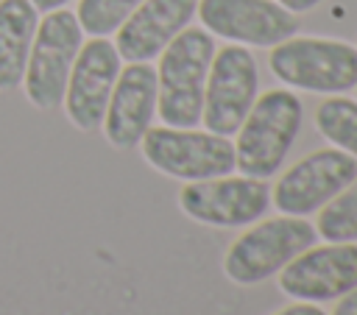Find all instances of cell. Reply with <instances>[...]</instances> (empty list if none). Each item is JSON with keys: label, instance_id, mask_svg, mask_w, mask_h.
<instances>
[{"label": "cell", "instance_id": "13", "mask_svg": "<svg viewBox=\"0 0 357 315\" xmlns=\"http://www.w3.org/2000/svg\"><path fill=\"white\" fill-rule=\"evenodd\" d=\"M156 114V70L148 61H128L120 67L114 81L106 114H103V137L117 151H131L139 145L145 131L151 128Z\"/></svg>", "mask_w": 357, "mask_h": 315}, {"label": "cell", "instance_id": "3", "mask_svg": "<svg viewBox=\"0 0 357 315\" xmlns=\"http://www.w3.org/2000/svg\"><path fill=\"white\" fill-rule=\"evenodd\" d=\"M271 72L296 89L340 95L357 86V47L326 36H290L271 47Z\"/></svg>", "mask_w": 357, "mask_h": 315}, {"label": "cell", "instance_id": "9", "mask_svg": "<svg viewBox=\"0 0 357 315\" xmlns=\"http://www.w3.org/2000/svg\"><path fill=\"white\" fill-rule=\"evenodd\" d=\"M357 178V159L340 148H318L279 176L271 203L282 215H310Z\"/></svg>", "mask_w": 357, "mask_h": 315}, {"label": "cell", "instance_id": "5", "mask_svg": "<svg viewBox=\"0 0 357 315\" xmlns=\"http://www.w3.org/2000/svg\"><path fill=\"white\" fill-rule=\"evenodd\" d=\"M318 231L310 220L296 215L268 217L243 231L223 256V273L234 284H259L279 273L293 256L310 248Z\"/></svg>", "mask_w": 357, "mask_h": 315}, {"label": "cell", "instance_id": "8", "mask_svg": "<svg viewBox=\"0 0 357 315\" xmlns=\"http://www.w3.org/2000/svg\"><path fill=\"white\" fill-rule=\"evenodd\" d=\"M257 61L248 47L226 45L212 56L206 86H204V112L201 120L206 131L231 137L243 125L248 109L257 100Z\"/></svg>", "mask_w": 357, "mask_h": 315}, {"label": "cell", "instance_id": "4", "mask_svg": "<svg viewBox=\"0 0 357 315\" xmlns=\"http://www.w3.org/2000/svg\"><path fill=\"white\" fill-rule=\"evenodd\" d=\"M81 45L84 31L73 11L56 8L39 20L22 75V89L31 106H36L39 112H53L56 106H61L67 78Z\"/></svg>", "mask_w": 357, "mask_h": 315}, {"label": "cell", "instance_id": "2", "mask_svg": "<svg viewBox=\"0 0 357 315\" xmlns=\"http://www.w3.org/2000/svg\"><path fill=\"white\" fill-rule=\"evenodd\" d=\"M301 128V100L290 89H268L254 100L234 142V167L243 176H273Z\"/></svg>", "mask_w": 357, "mask_h": 315}, {"label": "cell", "instance_id": "20", "mask_svg": "<svg viewBox=\"0 0 357 315\" xmlns=\"http://www.w3.org/2000/svg\"><path fill=\"white\" fill-rule=\"evenodd\" d=\"M332 315H357V287L340 295V301H337Z\"/></svg>", "mask_w": 357, "mask_h": 315}, {"label": "cell", "instance_id": "7", "mask_svg": "<svg viewBox=\"0 0 357 315\" xmlns=\"http://www.w3.org/2000/svg\"><path fill=\"white\" fill-rule=\"evenodd\" d=\"M187 217L215 229H234L259 220L271 206V187L254 176H215L187 181L178 192Z\"/></svg>", "mask_w": 357, "mask_h": 315}, {"label": "cell", "instance_id": "1", "mask_svg": "<svg viewBox=\"0 0 357 315\" xmlns=\"http://www.w3.org/2000/svg\"><path fill=\"white\" fill-rule=\"evenodd\" d=\"M215 56V39L206 28H184L159 53L156 114L165 125L195 128L204 112L206 72Z\"/></svg>", "mask_w": 357, "mask_h": 315}, {"label": "cell", "instance_id": "11", "mask_svg": "<svg viewBox=\"0 0 357 315\" xmlns=\"http://www.w3.org/2000/svg\"><path fill=\"white\" fill-rule=\"evenodd\" d=\"M201 25L237 45L273 47L298 31L293 11L276 0H198Z\"/></svg>", "mask_w": 357, "mask_h": 315}, {"label": "cell", "instance_id": "19", "mask_svg": "<svg viewBox=\"0 0 357 315\" xmlns=\"http://www.w3.org/2000/svg\"><path fill=\"white\" fill-rule=\"evenodd\" d=\"M273 315H326L321 307H315L312 301H298V304H293V307H284V309H279V312H273Z\"/></svg>", "mask_w": 357, "mask_h": 315}, {"label": "cell", "instance_id": "10", "mask_svg": "<svg viewBox=\"0 0 357 315\" xmlns=\"http://www.w3.org/2000/svg\"><path fill=\"white\" fill-rule=\"evenodd\" d=\"M120 61L123 59L114 42H109L106 36H92L89 42L81 45L61 100L67 120L78 131L89 134L100 128L114 81L120 75Z\"/></svg>", "mask_w": 357, "mask_h": 315}, {"label": "cell", "instance_id": "17", "mask_svg": "<svg viewBox=\"0 0 357 315\" xmlns=\"http://www.w3.org/2000/svg\"><path fill=\"white\" fill-rule=\"evenodd\" d=\"M315 231H318V237H324L329 243H354L357 240V178L321 206Z\"/></svg>", "mask_w": 357, "mask_h": 315}, {"label": "cell", "instance_id": "6", "mask_svg": "<svg viewBox=\"0 0 357 315\" xmlns=\"http://www.w3.org/2000/svg\"><path fill=\"white\" fill-rule=\"evenodd\" d=\"M139 148L153 170L181 181L215 178L234 170V142L212 131L151 125L139 139Z\"/></svg>", "mask_w": 357, "mask_h": 315}, {"label": "cell", "instance_id": "18", "mask_svg": "<svg viewBox=\"0 0 357 315\" xmlns=\"http://www.w3.org/2000/svg\"><path fill=\"white\" fill-rule=\"evenodd\" d=\"M142 0H78V25L89 36L114 33Z\"/></svg>", "mask_w": 357, "mask_h": 315}, {"label": "cell", "instance_id": "12", "mask_svg": "<svg viewBox=\"0 0 357 315\" xmlns=\"http://www.w3.org/2000/svg\"><path fill=\"white\" fill-rule=\"evenodd\" d=\"M357 287V243L310 245L279 270V290L296 301H332Z\"/></svg>", "mask_w": 357, "mask_h": 315}, {"label": "cell", "instance_id": "15", "mask_svg": "<svg viewBox=\"0 0 357 315\" xmlns=\"http://www.w3.org/2000/svg\"><path fill=\"white\" fill-rule=\"evenodd\" d=\"M39 11L31 0H0V92L22 84Z\"/></svg>", "mask_w": 357, "mask_h": 315}, {"label": "cell", "instance_id": "22", "mask_svg": "<svg viewBox=\"0 0 357 315\" xmlns=\"http://www.w3.org/2000/svg\"><path fill=\"white\" fill-rule=\"evenodd\" d=\"M31 3H33V8H36V11H45V14H47V11L64 8L70 0H31Z\"/></svg>", "mask_w": 357, "mask_h": 315}, {"label": "cell", "instance_id": "21", "mask_svg": "<svg viewBox=\"0 0 357 315\" xmlns=\"http://www.w3.org/2000/svg\"><path fill=\"white\" fill-rule=\"evenodd\" d=\"M279 6H284L287 11H293V14H301V11H310V8H315L321 0H276Z\"/></svg>", "mask_w": 357, "mask_h": 315}, {"label": "cell", "instance_id": "16", "mask_svg": "<svg viewBox=\"0 0 357 315\" xmlns=\"http://www.w3.org/2000/svg\"><path fill=\"white\" fill-rule=\"evenodd\" d=\"M318 131L332 142V148L346 151L357 159V100L332 95L315 109Z\"/></svg>", "mask_w": 357, "mask_h": 315}, {"label": "cell", "instance_id": "14", "mask_svg": "<svg viewBox=\"0 0 357 315\" xmlns=\"http://www.w3.org/2000/svg\"><path fill=\"white\" fill-rule=\"evenodd\" d=\"M198 0H142L114 31V47L126 61L156 59L192 20Z\"/></svg>", "mask_w": 357, "mask_h": 315}]
</instances>
